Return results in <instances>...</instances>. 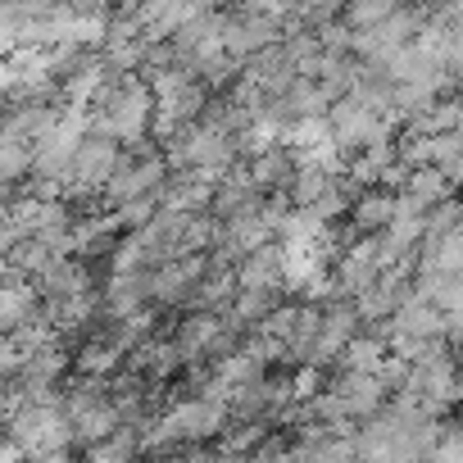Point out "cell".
Segmentation results:
<instances>
[{
    "label": "cell",
    "mask_w": 463,
    "mask_h": 463,
    "mask_svg": "<svg viewBox=\"0 0 463 463\" xmlns=\"http://www.w3.org/2000/svg\"><path fill=\"white\" fill-rule=\"evenodd\" d=\"M445 78H449L454 96H463V28H449V37H445Z\"/></svg>",
    "instance_id": "obj_16"
},
{
    "label": "cell",
    "mask_w": 463,
    "mask_h": 463,
    "mask_svg": "<svg viewBox=\"0 0 463 463\" xmlns=\"http://www.w3.org/2000/svg\"><path fill=\"white\" fill-rule=\"evenodd\" d=\"M69 422H73V445H78V454H87V449L105 445L114 431H123V413L114 409V395H109V400H96V404H82L78 413H69Z\"/></svg>",
    "instance_id": "obj_7"
},
{
    "label": "cell",
    "mask_w": 463,
    "mask_h": 463,
    "mask_svg": "<svg viewBox=\"0 0 463 463\" xmlns=\"http://www.w3.org/2000/svg\"><path fill=\"white\" fill-rule=\"evenodd\" d=\"M395 10H400L395 0H354V5H341V24H345L350 33H373V28H382Z\"/></svg>",
    "instance_id": "obj_14"
},
{
    "label": "cell",
    "mask_w": 463,
    "mask_h": 463,
    "mask_svg": "<svg viewBox=\"0 0 463 463\" xmlns=\"http://www.w3.org/2000/svg\"><path fill=\"white\" fill-rule=\"evenodd\" d=\"M37 291H42V305H60V300H78V296L100 291V282H96V273H91L82 260H60V264L37 282Z\"/></svg>",
    "instance_id": "obj_8"
},
{
    "label": "cell",
    "mask_w": 463,
    "mask_h": 463,
    "mask_svg": "<svg viewBox=\"0 0 463 463\" xmlns=\"http://www.w3.org/2000/svg\"><path fill=\"white\" fill-rule=\"evenodd\" d=\"M37 463H82V454H78V449H60V454H46V458H37Z\"/></svg>",
    "instance_id": "obj_19"
},
{
    "label": "cell",
    "mask_w": 463,
    "mask_h": 463,
    "mask_svg": "<svg viewBox=\"0 0 463 463\" xmlns=\"http://www.w3.org/2000/svg\"><path fill=\"white\" fill-rule=\"evenodd\" d=\"M33 314H42V291L33 278H24L19 269L0 273V332H19Z\"/></svg>",
    "instance_id": "obj_4"
},
{
    "label": "cell",
    "mask_w": 463,
    "mask_h": 463,
    "mask_svg": "<svg viewBox=\"0 0 463 463\" xmlns=\"http://www.w3.org/2000/svg\"><path fill=\"white\" fill-rule=\"evenodd\" d=\"M141 458H146V445H141V431L137 427H123L105 445H96V449L82 454V463H141Z\"/></svg>",
    "instance_id": "obj_13"
},
{
    "label": "cell",
    "mask_w": 463,
    "mask_h": 463,
    "mask_svg": "<svg viewBox=\"0 0 463 463\" xmlns=\"http://www.w3.org/2000/svg\"><path fill=\"white\" fill-rule=\"evenodd\" d=\"M246 78H250L269 100H282V96L300 82V73H296V64H291V55H287V46H273V51L255 55V60L246 64Z\"/></svg>",
    "instance_id": "obj_9"
},
{
    "label": "cell",
    "mask_w": 463,
    "mask_h": 463,
    "mask_svg": "<svg viewBox=\"0 0 463 463\" xmlns=\"http://www.w3.org/2000/svg\"><path fill=\"white\" fill-rule=\"evenodd\" d=\"M386 354H391V345L377 341V336L364 327V332L350 341V350L336 359V368H341V373H377V368L386 364Z\"/></svg>",
    "instance_id": "obj_12"
},
{
    "label": "cell",
    "mask_w": 463,
    "mask_h": 463,
    "mask_svg": "<svg viewBox=\"0 0 463 463\" xmlns=\"http://www.w3.org/2000/svg\"><path fill=\"white\" fill-rule=\"evenodd\" d=\"M237 287L241 291H291V273H287V246L273 241L255 255H246L237 264Z\"/></svg>",
    "instance_id": "obj_3"
},
{
    "label": "cell",
    "mask_w": 463,
    "mask_h": 463,
    "mask_svg": "<svg viewBox=\"0 0 463 463\" xmlns=\"http://www.w3.org/2000/svg\"><path fill=\"white\" fill-rule=\"evenodd\" d=\"M282 305H291V300H287V291H241V296H237V305H232L227 314L237 318L246 332H260V327L282 309Z\"/></svg>",
    "instance_id": "obj_11"
},
{
    "label": "cell",
    "mask_w": 463,
    "mask_h": 463,
    "mask_svg": "<svg viewBox=\"0 0 463 463\" xmlns=\"http://www.w3.org/2000/svg\"><path fill=\"white\" fill-rule=\"evenodd\" d=\"M431 463H463V418H449V427H445Z\"/></svg>",
    "instance_id": "obj_18"
},
{
    "label": "cell",
    "mask_w": 463,
    "mask_h": 463,
    "mask_svg": "<svg viewBox=\"0 0 463 463\" xmlns=\"http://www.w3.org/2000/svg\"><path fill=\"white\" fill-rule=\"evenodd\" d=\"M105 296V318H137L150 305V273H109V282L100 287Z\"/></svg>",
    "instance_id": "obj_6"
},
{
    "label": "cell",
    "mask_w": 463,
    "mask_h": 463,
    "mask_svg": "<svg viewBox=\"0 0 463 463\" xmlns=\"http://www.w3.org/2000/svg\"><path fill=\"white\" fill-rule=\"evenodd\" d=\"M327 391L341 400V409H345V418L350 422H373L386 404H391V395H386V386L377 382V373H341V368H332V382H327Z\"/></svg>",
    "instance_id": "obj_1"
},
{
    "label": "cell",
    "mask_w": 463,
    "mask_h": 463,
    "mask_svg": "<svg viewBox=\"0 0 463 463\" xmlns=\"http://www.w3.org/2000/svg\"><path fill=\"white\" fill-rule=\"evenodd\" d=\"M300 173V155L291 146H273L250 159V182L260 195H291V182Z\"/></svg>",
    "instance_id": "obj_5"
},
{
    "label": "cell",
    "mask_w": 463,
    "mask_h": 463,
    "mask_svg": "<svg viewBox=\"0 0 463 463\" xmlns=\"http://www.w3.org/2000/svg\"><path fill=\"white\" fill-rule=\"evenodd\" d=\"M382 260H377V237H364L359 246H350L336 264H332V282H336V300H359L382 282Z\"/></svg>",
    "instance_id": "obj_2"
},
{
    "label": "cell",
    "mask_w": 463,
    "mask_h": 463,
    "mask_svg": "<svg viewBox=\"0 0 463 463\" xmlns=\"http://www.w3.org/2000/svg\"><path fill=\"white\" fill-rule=\"evenodd\" d=\"M269 436H273L269 422H232V431L218 440V449H227V454H246V458H250Z\"/></svg>",
    "instance_id": "obj_15"
},
{
    "label": "cell",
    "mask_w": 463,
    "mask_h": 463,
    "mask_svg": "<svg viewBox=\"0 0 463 463\" xmlns=\"http://www.w3.org/2000/svg\"><path fill=\"white\" fill-rule=\"evenodd\" d=\"M395 218H400V195L395 191H382V186L368 191V195H359V204L350 209V222H354L359 237H382Z\"/></svg>",
    "instance_id": "obj_10"
},
{
    "label": "cell",
    "mask_w": 463,
    "mask_h": 463,
    "mask_svg": "<svg viewBox=\"0 0 463 463\" xmlns=\"http://www.w3.org/2000/svg\"><path fill=\"white\" fill-rule=\"evenodd\" d=\"M454 409H458V418H463V373H458V400H454Z\"/></svg>",
    "instance_id": "obj_20"
},
{
    "label": "cell",
    "mask_w": 463,
    "mask_h": 463,
    "mask_svg": "<svg viewBox=\"0 0 463 463\" xmlns=\"http://www.w3.org/2000/svg\"><path fill=\"white\" fill-rule=\"evenodd\" d=\"M409 373H413V364H409V359H400V354H386V364L377 368V382H382V386H386V395L395 400V395L409 386Z\"/></svg>",
    "instance_id": "obj_17"
}]
</instances>
